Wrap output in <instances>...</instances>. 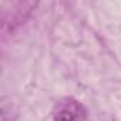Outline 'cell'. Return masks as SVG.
Wrapping results in <instances>:
<instances>
[{"label": "cell", "mask_w": 121, "mask_h": 121, "mask_svg": "<svg viewBox=\"0 0 121 121\" xmlns=\"http://www.w3.org/2000/svg\"><path fill=\"white\" fill-rule=\"evenodd\" d=\"M53 118L54 121H87V110L77 100L67 97L56 104Z\"/></svg>", "instance_id": "cell-1"}]
</instances>
